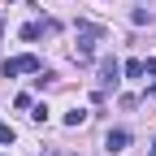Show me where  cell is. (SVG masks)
Segmentation results:
<instances>
[{
    "label": "cell",
    "mask_w": 156,
    "mask_h": 156,
    "mask_svg": "<svg viewBox=\"0 0 156 156\" xmlns=\"http://www.w3.org/2000/svg\"><path fill=\"white\" fill-rule=\"evenodd\" d=\"M39 69H44V65H39V56H35V52L13 56V61H5V65H0V74H5V78H13V74H39Z\"/></svg>",
    "instance_id": "obj_1"
},
{
    "label": "cell",
    "mask_w": 156,
    "mask_h": 156,
    "mask_svg": "<svg viewBox=\"0 0 156 156\" xmlns=\"http://www.w3.org/2000/svg\"><path fill=\"white\" fill-rule=\"evenodd\" d=\"M0 35H5V26H0Z\"/></svg>",
    "instance_id": "obj_10"
},
{
    "label": "cell",
    "mask_w": 156,
    "mask_h": 156,
    "mask_svg": "<svg viewBox=\"0 0 156 156\" xmlns=\"http://www.w3.org/2000/svg\"><path fill=\"white\" fill-rule=\"evenodd\" d=\"M13 139H17V130H13L9 122H0V143H13Z\"/></svg>",
    "instance_id": "obj_6"
},
{
    "label": "cell",
    "mask_w": 156,
    "mask_h": 156,
    "mask_svg": "<svg viewBox=\"0 0 156 156\" xmlns=\"http://www.w3.org/2000/svg\"><path fill=\"white\" fill-rule=\"evenodd\" d=\"M83 122H87V113H83V108H74V113H65V126H83Z\"/></svg>",
    "instance_id": "obj_5"
},
{
    "label": "cell",
    "mask_w": 156,
    "mask_h": 156,
    "mask_svg": "<svg viewBox=\"0 0 156 156\" xmlns=\"http://www.w3.org/2000/svg\"><path fill=\"white\" fill-rule=\"evenodd\" d=\"M152 156H156V139H152Z\"/></svg>",
    "instance_id": "obj_9"
},
{
    "label": "cell",
    "mask_w": 156,
    "mask_h": 156,
    "mask_svg": "<svg viewBox=\"0 0 156 156\" xmlns=\"http://www.w3.org/2000/svg\"><path fill=\"white\" fill-rule=\"evenodd\" d=\"M122 74H126V78H143V61H126Z\"/></svg>",
    "instance_id": "obj_4"
},
{
    "label": "cell",
    "mask_w": 156,
    "mask_h": 156,
    "mask_svg": "<svg viewBox=\"0 0 156 156\" xmlns=\"http://www.w3.org/2000/svg\"><path fill=\"white\" fill-rule=\"evenodd\" d=\"M104 147H108V152H126V147H130V130H122V126L108 130V134H104Z\"/></svg>",
    "instance_id": "obj_2"
},
{
    "label": "cell",
    "mask_w": 156,
    "mask_h": 156,
    "mask_svg": "<svg viewBox=\"0 0 156 156\" xmlns=\"http://www.w3.org/2000/svg\"><path fill=\"white\" fill-rule=\"evenodd\" d=\"M39 30H44L39 22H26V26H22V39H39Z\"/></svg>",
    "instance_id": "obj_7"
},
{
    "label": "cell",
    "mask_w": 156,
    "mask_h": 156,
    "mask_svg": "<svg viewBox=\"0 0 156 156\" xmlns=\"http://www.w3.org/2000/svg\"><path fill=\"white\" fill-rule=\"evenodd\" d=\"M147 95H152V100H156V83H152V87H147Z\"/></svg>",
    "instance_id": "obj_8"
},
{
    "label": "cell",
    "mask_w": 156,
    "mask_h": 156,
    "mask_svg": "<svg viewBox=\"0 0 156 156\" xmlns=\"http://www.w3.org/2000/svg\"><path fill=\"white\" fill-rule=\"evenodd\" d=\"M117 78H122V65H117L113 56H104V61H100V83L104 87H117Z\"/></svg>",
    "instance_id": "obj_3"
}]
</instances>
